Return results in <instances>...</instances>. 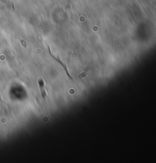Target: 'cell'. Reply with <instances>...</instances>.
<instances>
[{"label": "cell", "mask_w": 156, "mask_h": 163, "mask_svg": "<svg viewBox=\"0 0 156 163\" xmlns=\"http://www.w3.org/2000/svg\"><path fill=\"white\" fill-rule=\"evenodd\" d=\"M38 85L40 90H41V96H42V98L45 100V99H46V97H47V92H46L44 88V82H43V81L42 79H40L38 81Z\"/></svg>", "instance_id": "2"}, {"label": "cell", "mask_w": 156, "mask_h": 163, "mask_svg": "<svg viewBox=\"0 0 156 163\" xmlns=\"http://www.w3.org/2000/svg\"><path fill=\"white\" fill-rule=\"evenodd\" d=\"M47 48H48L49 53H50V57H52L53 59H54L55 60H56V61L57 62V63H59V64H60V65L62 66H63V69H64V70H65L66 73V75H68V77H69V79H70L72 80V81H73V80H74V79H73V78L71 76V75H70V74L69 73V72H68V69H67V66H66L65 64H64V63H63V62L61 61L60 59H59V57H55V56L53 55V53H52V52H51L50 48V47H49L48 45H47Z\"/></svg>", "instance_id": "1"}]
</instances>
